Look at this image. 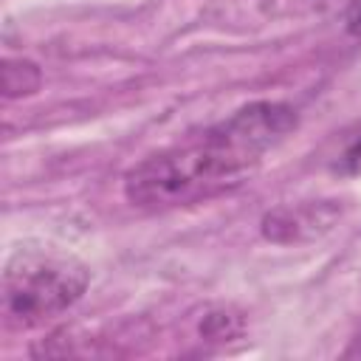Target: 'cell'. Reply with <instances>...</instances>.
Listing matches in <instances>:
<instances>
[{
	"label": "cell",
	"mask_w": 361,
	"mask_h": 361,
	"mask_svg": "<svg viewBox=\"0 0 361 361\" xmlns=\"http://www.w3.org/2000/svg\"><path fill=\"white\" fill-rule=\"evenodd\" d=\"M293 127V107L251 102L203 135L138 161L124 175V195L141 209H169L220 195L240 186Z\"/></svg>",
	"instance_id": "6da1fadb"
},
{
	"label": "cell",
	"mask_w": 361,
	"mask_h": 361,
	"mask_svg": "<svg viewBox=\"0 0 361 361\" xmlns=\"http://www.w3.org/2000/svg\"><path fill=\"white\" fill-rule=\"evenodd\" d=\"M87 288V268L51 248H23L3 271V313L17 327H37L68 310Z\"/></svg>",
	"instance_id": "7a4b0ae2"
},
{
	"label": "cell",
	"mask_w": 361,
	"mask_h": 361,
	"mask_svg": "<svg viewBox=\"0 0 361 361\" xmlns=\"http://www.w3.org/2000/svg\"><path fill=\"white\" fill-rule=\"evenodd\" d=\"M39 68L28 59H6L3 62V96L6 99H17V96H28L39 87Z\"/></svg>",
	"instance_id": "3957f363"
},
{
	"label": "cell",
	"mask_w": 361,
	"mask_h": 361,
	"mask_svg": "<svg viewBox=\"0 0 361 361\" xmlns=\"http://www.w3.org/2000/svg\"><path fill=\"white\" fill-rule=\"evenodd\" d=\"M341 169L350 172V175L361 172V135L344 149V155H341Z\"/></svg>",
	"instance_id": "277c9868"
},
{
	"label": "cell",
	"mask_w": 361,
	"mask_h": 361,
	"mask_svg": "<svg viewBox=\"0 0 361 361\" xmlns=\"http://www.w3.org/2000/svg\"><path fill=\"white\" fill-rule=\"evenodd\" d=\"M344 358H361V330L355 333V338H353V344L344 350Z\"/></svg>",
	"instance_id": "5b68a950"
}]
</instances>
